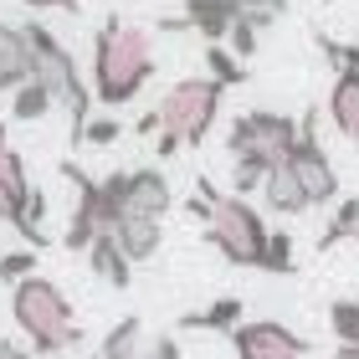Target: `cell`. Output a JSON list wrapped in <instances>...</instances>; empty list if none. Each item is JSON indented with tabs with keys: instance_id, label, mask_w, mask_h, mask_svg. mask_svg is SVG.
<instances>
[{
	"instance_id": "9",
	"label": "cell",
	"mask_w": 359,
	"mask_h": 359,
	"mask_svg": "<svg viewBox=\"0 0 359 359\" xmlns=\"http://www.w3.org/2000/svg\"><path fill=\"white\" fill-rule=\"evenodd\" d=\"M31 180H26V165H21V154L11 149V139H6V128H0V221L15 226L26 241H31Z\"/></svg>"
},
{
	"instance_id": "25",
	"label": "cell",
	"mask_w": 359,
	"mask_h": 359,
	"mask_svg": "<svg viewBox=\"0 0 359 359\" xmlns=\"http://www.w3.org/2000/svg\"><path fill=\"white\" fill-rule=\"evenodd\" d=\"M123 134V123L118 118H88L83 123V134H77V144H113Z\"/></svg>"
},
{
	"instance_id": "15",
	"label": "cell",
	"mask_w": 359,
	"mask_h": 359,
	"mask_svg": "<svg viewBox=\"0 0 359 359\" xmlns=\"http://www.w3.org/2000/svg\"><path fill=\"white\" fill-rule=\"evenodd\" d=\"M113 236L123 241V252L134 257V262H149L159 252V241H165V216H123L113 226Z\"/></svg>"
},
{
	"instance_id": "3",
	"label": "cell",
	"mask_w": 359,
	"mask_h": 359,
	"mask_svg": "<svg viewBox=\"0 0 359 359\" xmlns=\"http://www.w3.org/2000/svg\"><path fill=\"white\" fill-rule=\"evenodd\" d=\"M11 313H15V329L31 339L36 354H67V349L83 344V329H77V318H72L67 292H62L57 283H46L41 272H31V277L15 283Z\"/></svg>"
},
{
	"instance_id": "31",
	"label": "cell",
	"mask_w": 359,
	"mask_h": 359,
	"mask_svg": "<svg viewBox=\"0 0 359 359\" xmlns=\"http://www.w3.org/2000/svg\"><path fill=\"white\" fill-rule=\"evenodd\" d=\"M334 359H359V344H339V354Z\"/></svg>"
},
{
	"instance_id": "33",
	"label": "cell",
	"mask_w": 359,
	"mask_h": 359,
	"mask_svg": "<svg viewBox=\"0 0 359 359\" xmlns=\"http://www.w3.org/2000/svg\"><path fill=\"white\" fill-rule=\"evenodd\" d=\"M354 241H359V226H354Z\"/></svg>"
},
{
	"instance_id": "34",
	"label": "cell",
	"mask_w": 359,
	"mask_h": 359,
	"mask_svg": "<svg viewBox=\"0 0 359 359\" xmlns=\"http://www.w3.org/2000/svg\"><path fill=\"white\" fill-rule=\"evenodd\" d=\"M180 6H185V0H180Z\"/></svg>"
},
{
	"instance_id": "29",
	"label": "cell",
	"mask_w": 359,
	"mask_h": 359,
	"mask_svg": "<svg viewBox=\"0 0 359 359\" xmlns=\"http://www.w3.org/2000/svg\"><path fill=\"white\" fill-rule=\"evenodd\" d=\"M21 6H31V11H83V0H21Z\"/></svg>"
},
{
	"instance_id": "11",
	"label": "cell",
	"mask_w": 359,
	"mask_h": 359,
	"mask_svg": "<svg viewBox=\"0 0 359 359\" xmlns=\"http://www.w3.org/2000/svg\"><path fill=\"white\" fill-rule=\"evenodd\" d=\"M170 180L165 170H123V216H165Z\"/></svg>"
},
{
	"instance_id": "1",
	"label": "cell",
	"mask_w": 359,
	"mask_h": 359,
	"mask_svg": "<svg viewBox=\"0 0 359 359\" xmlns=\"http://www.w3.org/2000/svg\"><path fill=\"white\" fill-rule=\"evenodd\" d=\"M154 77V41L144 26H128L123 15H108L93 41V93L103 108L134 103L139 88Z\"/></svg>"
},
{
	"instance_id": "6",
	"label": "cell",
	"mask_w": 359,
	"mask_h": 359,
	"mask_svg": "<svg viewBox=\"0 0 359 359\" xmlns=\"http://www.w3.org/2000/svg\"><path fill=\"white\" fill-rule=\"evenodd\" d=\"M303 123H292L287 113H267V108H252L241 113V118L231 123V134H226V149L236 154H262L272 159V165H283V159L292 154V144H298Z\"/></svg>"
},
{
	"instance_id": "23",
	"label": "cell",
	"mask_w": 359,
	"mask_h": 359,
	"mask_svg": "<svg viewBox=\"0 0 359 359\" xmlns=\"http://www.w3.org/2000/svg\"><path fill=\"white\" fill-rule=\"evenodd\" d=\"M283 15H287V0H241V21H252L257 31L277 26Z\"/></svg>"
},
{
	"instance_id": "24",
	"label": "cell",
	"mask_w": 359,
	"mask_h": 359,
	"mask_svg": "<svg viewBox=\"0 0 359 359\" xmlns=\"http://www.w3.org/2000/svg\"><path fill=\"white\" fill-rule=\"evenodd\" d=\"M262 272H292V236H287V231H272Z\"/></svg>"
},
{
	"instance_id": "17",
	"label": "cell",
	"mask_w": 359,
	"mask_h": 359,
	"mask_svg": "<svg viewBox=\"0 0 359 359\" xmlns=\"http://www.w3.org/2000/svg\"><path fill=\"white\" fill-rule=\"evenodd\" d=\"M103 354L108 359H144V354H149V344H144V323L139 318H123L118 329H108Z\"/></svg>"
},
{
	"instance_id": "7",
	"label": "cell",
	"mask_w": 359,
	"mask_h": 359,
	"mask_svg": "<svg viewBox=\"0 0 359 359\" xmlns=\"http://www.w3.org/2000/svg\"><path fill=\"white\" fill-rule=\"evenodd\" d=\"M313 123H318V113H308V118H303V134H298V144H292V154H287V165L298 170L308 201H313V205H329V201H339V175H334V165H329V154H323Z\"/></svg>"
},
{
	"instance_id": "19",
	"label": "cell",
	"mask_w": 359,
	"mask_h": 359,
	"mask_svg": "<svg viewBox=\"0 0 359 359\" xmlns=\"http://www.w3.org/2000/svg\"><path fill=\"white\" fill-rule=\"evenodd\" d=\"M267 175H272V159H262V154H236L231 185H236V195H252V190L267 185Z\"/></svg>"
},
{
	"instance_id": "12",
	"label": "cell",
	"mask_w": 359,
	"mask_h": 359,
	"mask_svg": "<svg viewBox=\"0 0 359 359\" xmlns=\"http://www.w3.org/2000/svg\"><path fill=\"white\" fill-rule=\"evenodd\" d=\"M262 201H267V210H277V216H303L308 205V190H303V180H298V170L287 165H272V175H267V185H262Z\"/></svg>"
},
{
	"instance_id": "14",
	"label": "cell",
	"mask_w": 359,
	"mask_h": 359,
	"mask_svg": "<svg viewBox=\"0 0 359 359\" xmlns=\"http://www.w3.org/2000/svg\"><path fill=\"white\" fill-rule=\"evenodd\" d=\"M88 267L103 277L108 287H128V283H134V257L123 252V241L113 236V231H103V236L88 247Z\"/></svg>"
},
{
	"instance_id": "22",
	"label": "cell",
	"mask_w": 359,
	"mask_h": 359,
	"mask_svg": "<svg viewBox=\"0 0 359 359\" xmlns=\"http://www.w3.org/2000/svg\"><path fill=\"white\" fill-rule=\"evenodd\" d=\"M354 226H359V201H339V210H334V221H329V231L318 236V247L329 252L334 241H344V236H354Z\"/></svg>"
},
{
	"instance_id": "28",
	"label": "cell",
	"mask_w": 359,
	"mask_h": 359,
	"mask_svg": "<svg viewBox=\"0 0 359 359\" xmlns=\"http://www.w3.org/2000/svg\"><path fill=\"white\" fill-rule=\"evenodd\" d=\"M318 46H323V57H334V62H339V67H354V72H359V46L329 41V36H318Z\"/></svg>"
},
{
	"instance_id": "27",
	"label": "cell",
	"mask_w": 359,
	"mask_h": 359,
	"mask_svg": "<svg viewBox=\"0 0 359 359\" xmlns=\"http://www.w3.org/2000/svg\"><path fill=\"white\" fill-rule=\"evenodd\" d=\"M257 36H262V31H257L252 21H241V15H236V26H231V36H226V41H231V52H236L241 62H247V57L257 52Z\"/></svg>"
},
{
	"instance_id": "30",
	"label": "cell",
	"mask_w": 359,
	"mask_h": 359,
	"mask_svg": "<svg viewBox=\"0 0 359 359\" xmlns=\"http://www.w3.org/2000/svg\"><path fill=\"white\" fill-rule=\"evenodd\" d=\"M144 359H180V344H175V339H154Z\"/></svg>"
},
{
	"instance_id": "18",
	"label": "cell",
	"mask_w": 359,
	"mask_h": 359,
	"mask_svg": "<svg viewBox=\"0 0 359 359\" xmlns=\"http://www.w3.org/2000/svg\"><path fill=\"white\" fill-rule=\"evenodd\" d=\"M241 313H247V308H241V298H221V303H210L205 313H185L180 323H185V329H236Z\"/></svg>"
},
{
	"instance_id": "16",
	"label": "cell",
	"mask_w": 359,
	"mask_h": 359,
	"mask_svg": "<svg viewBox=\"0 0 359 359\" xmlns=\"http://www.w3.org/2000/svg\"><path fill=\"white\" fill-rule=\"evenodd\" d=\"M52 108H57V93L46 88L41 77H26V83L11 93V118H15V123H36V118H46Z\"/></svg>"
},
{
	"instance_id": "5",
	"label": "cell",
	"mask_w": 359,
	"mask_h": 359,
	"mask_svg": "<svg viewBox=\"0 0 359 359\" xmlns=\"http://www.w3.org/2000/svg\"><path fill=\"white\" fill-rule=\"evenodd\" d=\"M26 31H31V46H36V77L57 93V103L72 113V144H77V134H83V123H88V108H93V93L83 88V77H77L72 52L41 21H26Z\"/></svg>"
},
{
	"instance_id": "21",
	"label": "cell",
	"mask_w": 359,
	"mask_h": 359,
	"mask_svg": "<svg viewBox=\"0 0 359 359\" xmlns=\"http://www.w3.org/2000/svg\"><path fill=\"white\" fill-rule=\"evenodd\" d=\"M329 329H334L339 344H359V303L339 298V303L329 308Z\"/></svg>"
},
{
	"instance_id": "26",
	"label": "cell",
	"mask_w": 359,
	"mask_h": 359,
	"mask_svg": "<svg viewBox=\"0 0 359 359\" xmlns=\"http://www.w3.org/2000/svg\"><path fill=\"white\" fill-rule=\"evenodd\" d=\"M31 267H36V252H11V257H0V283H21V277H31Z\"/></svg>"
},
{
	"instance_id": "13",
	"label": "cell",
	"mask_w": 359,
	"mask_h": 359,
	"mask_svg": "<svg viewBox=\"0 0 359 359\" xmlns=\"http://www.w3.org/2000/svg\"><path fill=\"white\" fill-rule=\"evenodd\" d=\"M329 118H334V128L349 144H359V72L354 67H339V77H334V88H329Z\"/></svg>"
},
{
	"instance_id": "2",
	"label": "cell",
	"mask_w": 359,
	"mask_h": 359,
	"mask_svg": "<svg viewBox=\"0 0 359 359\" xmlns=\"http://www.w3.org/2000/svg\"><path fill=\"white\" fill-rule=\"evenodd\" d=\"M190 216L205 221V241L226 262H236V267H262L267 262L272 226L262 221V210H257L247 195H221L201 180L195 195H190Z\"/></svg>"
},
{
	"instance_id": "10",
	"label": "cell",
	"mask_w": 359,
	"mask_h": 359,
	"mask_svg": "<svg viewBox=\"0 0 359 359\" xmlns=\"http://www.w3.org/2000/svg\"><path fill=\"white\" fill-rule=\"evenodd\" d=\"M26 77H36V46H31V31L0 21V93H15Z\"/></svg>"
},
{
	"instance_id": "32",
	"label": "cell",
	"mask_w": 359,
	"mask_h": 359,
	"mask_svg": "<svg viewBox=\"0 0 359 359\" xmlns=\"http://www.w3.org/2000/svg\"><path fill=\"white\" fill-rule=\"evenodd\" d=\"M93 359H108V354H103V349H97V354H93Z\"/></svg>"
},
{
	"instance_id": "8",
	"label": "cell",
	"mask_w": 359,
	"mask_h": 359,
	"mask_svg": "<svg viewBox=\"0 0 359 359\" xmlns=\"http://www.w3.org/2000/svg\"><path fill=\"white\" fill-rule=\"evenodd\" d=\"M231 344H236V359H308V339H298L292 329H283L272 318L236 323Z\"/></svg>"
},
{
	"instance_id": "4",
	"label": "cell",
	"mask_w": 359,
	"mask_h": 359,
	"mask_svg": "<svg viewBox=\"0 0 359 359\" xmlns=\"http://www.w3.org/2000/svg\"><path fill=\"white\" fill-rule=\"evenodd\" d=\"M221 97L226 83L221 77H180L175 88H165L159 97V154H175V149H190V144H205L210 123L221 113Z\"/></svg>"
},
{
	"instance_id": "20",
	"label": "cell",
	"mask_w": 359,
	"mask_h": 359,
	"mask_svg": "<svg viewBox=\"0 0 359 359\" xmlns=\"http://www.w3.org/2000/svg\"><path fill=\"white\" fill-rule=\"evenodd\" d=\"M205 67H210V77H221V83H226V88H236V83H247V67H241V62H236L231 52H226V46H216V41H210V46H205Z\"/></svg>"
}]
</instances>
